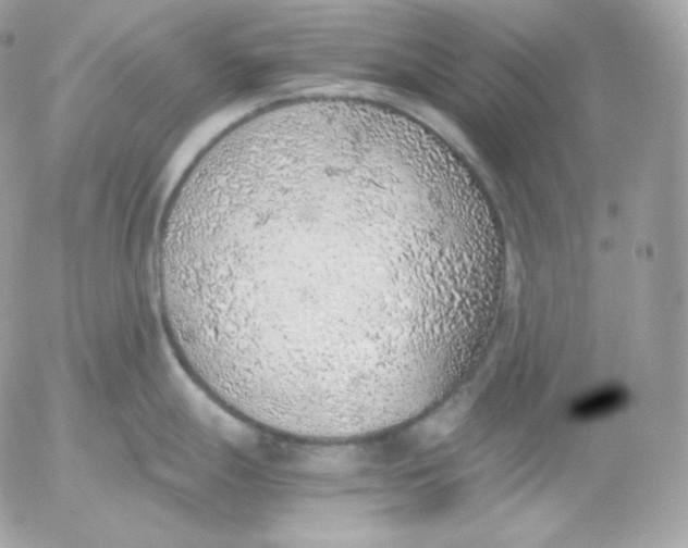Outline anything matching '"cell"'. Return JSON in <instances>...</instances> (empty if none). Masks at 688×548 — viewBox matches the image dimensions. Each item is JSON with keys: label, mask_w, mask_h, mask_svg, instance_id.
<instances>
[{"label": "cell", "mask_w": 688, "mask_h": 548, "mask_svg": "<svg viewBox=\"0 0 688 548\" xmlns=\"http://www.w3.org/2000/svg\"><path fill=\"white\" fill-rule=\"evenodd\" d=\"M627 400L628 394L623 387H602L575 400L569 415L578 421L592 420L617 411Z\"/></svg>", "instance_id": "2"}, {"label": "cell", "mask_w": 688, "mask_h": 548, "mask_svg": "<svg viewBox=\"0 0 688 548\" xmlns=\"http://www.w3.org/2000/svg\"><path fill=\"white\" fill-rule=\"evenodd\" d=\"M484 209L420 144L373 125L263 132L180 189L157 247L185 370L266 424L392 415L452 372L500 295Z\"/></svg>", "instance_id": "1"}]
</instances>
